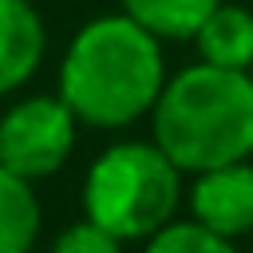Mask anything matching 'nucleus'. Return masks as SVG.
<instances>
[{"label": "nucleus", "mask_w": 253, "mask_h": 253, "mask_svg": "<svg viewBox=\"0 0 253 253\" xmlns=\"http://www.w3.org/2000/svg\"><path fill=\"white\" fill-rule=\"evenodd\" d=\"M162 40L126 12L87 20L59 63V95L79 123L119 130L154 111L166 87Z\"/></svg>", "instance_id": "obj_1"}, {"label": "nucleus", "mask_w": 253, "mask_h": 253, "mask_svg": "<svg viewBox=\"0 0 253 253\" xmlns=\"http://www.w3.org/2000/svg\"><path fill=\"white\" fill-rule=\"evenodd\" d=\"M150 138L182 174L253 158V75L213 63H190L166 79Z\"/></svg>", "instance_id": "obj_2"}, {"label": "nucleus", "mask_w": 253, "mask_h": 253, "mask_svg": "<svg viewBox=\"0 0 253 253\" xmlns=\"http://www.w3.org/2000/svg\"><path fill=\"white\" fill-rule=\"evenodd\" d=\"M83 217L123 241H146L174 221L182 202V170L150 138L107 146L83 174Z\"/></svg>", "instance_id": "obj_3"}, {"label": "nucleus", "mask_w": 253, "mask_h": 253, "mask_svg": "<svg viewBox=\"0 0 253 253\" xmlns=\"http://www.w3.org/2000/svg\"><path fill=\"white\" fill-rule=\"evenodd\" d=\"M79 115L63 95H24L0 115V162L28 182L51 178L75 150Z\"/></svg>", "instance_id": "obj_4"}, {"label": "nucleus", "mask_w": 253, "mask_h": 253, "mask_svg": "<svg viewBox=\"0 0 253 253\" xmlns=\"http://www.w3.org/2000/svg\"><path fill=\"white\" fill-rule=\"evenodd\" d=\"M190 217L225 237L253 233V158L190 174Z\"/></svg>", "instance_id": "obj_5"}, {"label": "nucleus", "mask_w": 253, "mask_h": 253, "mask_svg": "<svg viewBox=\"0 0 253 253\" xmlns=\"http://www.w3.org/2000/svg\"><path fill=\"white\" fill-rule=\"evenodd\" d=\"M47 28L32 0H0V95L20 91L43 63Z\"/></svg>", "instance_id": "obj_6"}, {"label": "nucleus", "mask_w": 253, "mask_h": 253, "mask_svg": "<svg viewBox=\"0 0 253 253\" xmlns=\"http://www.w3.org/2000/svg\"><path fill=\"white\" fill-rule=\"evenodd\" d=\"M198 59L213 63V67H229V71H249L253 67V12L241 4L221 0L206 24L194 36Z\"/></svg>", "instance_id": "obj_7"}, {"label": "nucleus", "mask_w": 253, "mask_h": 253, "mask_svg": "<svg viewBox=\"0 0 253 253\" xmlns=\"http://www.w3.org/2000/svg\"><path fill=\"white\" fill-rule=\"evenodd\" d=\"M40 221L43 213L32 182L0 162V253H32Z\"/></svg>", "instance_id": "obj_8"}, {"label": "nucleus", "mask_w": 253, "mask_h": 253, "mask_svg": "<svg viewBox=\"0 0 253 253\" xmlns=\"http://www.w3.org/2000/svg\"><path fill=\"white\" fill-rule=\"evenodd\" d=\"M217 4L221 0H119V8L158 40H194Z\"/></svg>", "instance_id": "obj_9"}, {"label": "nucleus", "mask_w": 253, "mask_h": 253, "mask_svg": "<svg viewBox=\"0 0 253 253\" xmlns=\"http://www.w3.org/2000/svg\"><path fill=\"white\" fill-rule=\"evenodd\" d=\"M142 253H237L233 237L213 233L210 225L186 217V221H170L158 233H150L142 241Z\"/></svg>", "instance_id": "obj_10"}, {"label": "nucleus", "mask_w": 253, "mask_h": 253, "mask_svg": "<svg viewBox=\"0 0 253 253\" xmlns=\"http://www.w3.org/2000/svg\"><path fill=\"white\" fill-rule=\"evenodd\" d=\"M47 253H123V237H115L111 229H103L99 221L83 217L75 225H67Z\"/></svg>", "instance_id": "obj_11"}, {"label": "nucleus", "mask_w": 253, "mask_h": 253, "mask_svg": "<svg viewBox=\"0 0 253 253\" xmlns=\"http://www.w3.org/2000/svg\"><path fill=\"white\" fill-rule=\"evenodd\" d=\"M249 75H253V67H249Z\"/></svg>", "instance_id": "obj_12"}]
</instances>
